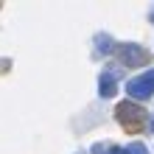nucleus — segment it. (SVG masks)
Segmentation results:
<instances>
[{
    "instance_id": "1",
    "label": "nucleus",
    "mask_w": 154,
    "mask_h": 154,
    "mask_svg": "<svg viewBox=\"0 0 154 154\" xmlns=\"http://www.w3.org/2000/svg\"><path fill=\"white\" fill-rule=\"evenodd\" d=\"M115 118L121 121V126H126V132H140L149 121V112L137 101H123V104H118Z\"/></svg>"
},
{
    "instance_id": "2",
    "label": "nucleus",
    "mask_w": 154,
    "mask_h": 154,
    "mask_svg": "<svg viewBox=\"0 0 154 154\" xmlns=\"http://www.w3.org/2000/svg\"><path fill=\"white\" fill-rule=\"evenodd\" d=\"M115 53L118 59L123 62L126 67H140V65H149V51L137 42H123V45H115Z\"/></svg>"
},
{
    "instance_id": "3",
    "label": "nucleus",
    "mask_w": 154,
    "mask_h": 154,
    "mask_svg": "<svg viewBox=\"0 0 154 154\" xmlns=\"http://www.w3.org/2000/svg\"><path fill=\"white\" fill-rule=\"evenodd\" d=\"M126 95L134 98V101H146V98H151L154 95V67L146 70V73L137 76V79L126 81Z\"/></svg>"
},
{
    "instance_id": "4",
    "label": "nucleus",
    "mask_w": 154,
    "mask_h": 154,
    "mask_svg": "<svg viewBox=\"0 0 154 154\" xmlns=\"http://www.w3.org/2000/svg\"><path fill=\"white\" fill-rule=\"evenodd\" d=\"M98 93H101V98H112L118 93V81L112 73H101V79H98Z\"/></svg>"
},
{
    "instance_id": "5",
    "label": "nucleus",
    "mask_w": 154,
    "mask_h": 154,
    "mask_svg": "<svg viewBox=\"0 0 154 154\" xmlns=\"http://www.w3.org/2000/svg\"><path fill=\"white\" fill-rule=\"evenodd\" d=\"M95 48L101 51V53H112L115 51V42H112L109 34H98V37H95Z\"/></svg>"
},
{
    "instance_id": "6",
    "label": "nucleus",
    "mask_w": 154,
    "mask_h": 154,
    "mask_svg": "<svg viewBox=\"0 0 154 154\" xmlns=\"http://www.w3.org/2000/svg\"><path fill=\"white\" fill-rule=\"evenodd\" d=\"M123 149H118L115 143H95L93 146V154H121Z\"/></svg>"
},
{
    "instance_id": "7",
    "label": "nucleus",
    "mask_w": 154,
    "mask_h": 154,
    "mask_svg": "<svg viewBox=\"0 0 154 154\" xmlns=\"http://www.w3.org/2000/svg\"><path fill=\"white\" fill-rule=\"evenodd\" d=\"M121 154H149V149L143 146V143H132V146H126Z\"/></svg>"
},
{
    "instance_id": "8",
    "label": "nucleus",
    "mask_w": 154,
    "mask_h": 154,
    "mask_svg": "<svg viewBox=\"0 0 154 154\" xmlns=\"http://www.w3.org/2000/svg\"><path fill=\"white\" fill-rule=\"evenodd\" d=\"M149 132H154V115L149 118Z\"/></svg>"
},
{
    "instance_id": "9",
    "label": "nucleus",
    "mask_w": 154,
    "mask_h": 154,
    "mask_svg": "<svg viewBox=\"0 0 154 154\" xmlns=\"http://www.w3.org/2000/svg\"><path fill=\"white\" fill-rule=\"evenodd\" d=\"M149 20H151V23H154V6H151V11H149Z\"/></svg>"
}]
</instances>
